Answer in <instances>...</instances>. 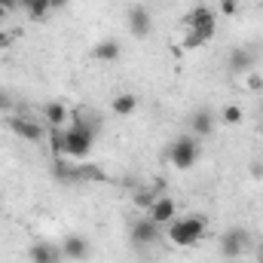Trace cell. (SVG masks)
Returning a JSON list of instances; mask_svg holds the SVG:
<instances>
[{
  "label": "cell",
  "mask_w": 263,
  "mask_h": 263,
  "mask_svg": "<svg viewBox=\"0 0 263 263\" xmlns=\"http://www.w3.org/2000/svg\"><path fill=\"white\" fill-rule=\"evenodd\" d=\"M205 230H208V220L199 217V214L175 217V220L168 223V239H172V245H178V248H193L199 239L205 236Z\"/></svg>",
  "instance_id": "obj_1"
},
{
  "label": "cell",
  "mask_w": 263,
  "mask_h": 263,
  "mask_svg": "<svg viewBox=\"0 0 263 263\" xmlns=\"http://www.w3.org/2000/svg\"><path fill=\"white\" fill-rule=\"evenodd\" d=\"M165 156H168V162H172L178 172L193 168V165L199 162V156H202V150H199V138L196 135H178V138L168 144Z\"/></svg>",
  "instance_id": "obj_2"
},
{
  "label": "cell",
  "mask_w": 263,
  "mask_h": 263,
  "mask_svg": "<svg viewBox=\"0 0 263 263\" xmlns=\"http://www.w3.org/2000/svg\"><path fill=\"white\" fill-rule=\"evenodd\" d=\"M184 25L190 28V34H196L199 40H205V43L217 34V15H214V9H208V6H193V9L187 12Z\"/></svg>",
  "instance_id": "obj_3"
},
{
  "label": "cell",
  "mask_w": 263,
  "mask_h": 263,
  "mask_svg": "<svg viewBox=\"0 0 263 263\" xmlns=\"http://www.w3.org/2000/svg\"><path fill=\"white\" fill-rule=\"evenodd\" d=\"M92 144H95V132H89L80 123H70L67 126V141H65V156L70 159H86L92 153Z\"/></svg>",
  "instance_id": "obj_4"
},
{
  "label": "cell",
  "mask_w": 263,
  "mask_h": 263,
  "mask_svg": "<svg viewBox=\"0 0 263 263\" xmlns=\"http://www.w3.org/2000/svg\"><path fill=\"white\" fill-rule=\"evenodd\" d=\"M6 126H9V132L15 135V138H22V141H43L46 138V129L34 120V117H25V114H15V117H9L6 120Z\"/></svg>",
  "instance_id": "obj_5"
},
{
  "label": "cell",
  "mask_w": 263,
  "mask_h": 263,
  "mask_svg": "<svg viewBox=\"0 0 263 263\" xmlns=\"http://www.w3.org/2000/svg\"><path fill=\"white\" fill-rule=\"evenodd\" d=\"M248 242H251V236H248L242 227H233V230H227V233L220 236V254H223L227 260H239V257L245 254Z\"/></svg>",
  "instance_id": "obj_6"
},
{
  "label": "cell",
  "mask_w": 263,
  "mask_h": 263,
  "mask_svg": "<svg viewBox=\"0 0 263 263\" xmlns=\"http://www.w3.org/2000/svg\"><path fill=\"white\" fill-rule=\"evenodd\" d=\"M89 251H92V245H89V239L80 236V233H70V236H65V242H62V257L70 260V263L89 260Z\"/></svg>",
  "instance_id": "obj_7"
},
{
  "label": "cell",
  "mask_w": 263,
  "mask_h": 263,
  "mask_svg": "<svg viewBox=\"0 0 263 263\" xmlns=\"http://www.w3.org/2000/svg\"><path fill=\"white\" fill-rule=\"evenodd\" d=\"M147 217L156 223V227H168L175 217H178V202L172 196H159L153 205H150V211H147Z\"/></svg>",
  "instance_id": "obj_8"
},
{
  "label": "cell",
  "mask_w": 263,
  "mask_h": 263,
  "mask_svg": "<svg viewBox=\"0 0 263 263\" xmlns=\"http://www.w3.org/2000/svg\"><path fill=\"white\" fill-rule=\"evenodd\" d=\"M129 236H132V245L147 248V245H153V242L159 239V227H156L150 217H141V220H135V223H132Z\"/></svg>",
  "instance_id": "obj_9"
},
{
  "label": "cell",
  "mask_w": 263,
  "mask_h": 263,
  "mask_svg": "<svg viewBox=\"0 0 263 263\" xmlns=\"http://www.w3.org/2000/svg\"><path fill=\"white\" fill-rule=\"evenodd\" d=\"M257 65V55L248 49V46H236V49H230V55H227V70L230 73H251Z\"/></svg>",
  "instance_id": "obj_10"
},
{
  "label": "cell",
  "mask_w": 263,
  "mask_h": 263,
  "mask_svg": "<svg viewBox=\"0 0 263 263\" xmlns=\"http://www.w3.org/2000/svg\"><path fill=\"white\" fill-rule=\"evenodd\" d=\"M217 126V117H214V110L211 107H196L193 114H190V132L196 135V138H208L211 132Z\"/></svg>",
  "instance_id": "obj_11"
},
{
  "label": "cell",
  "mask_w": 263,
  "mask_h": 263,
  "mask_svg": "<svg viewBox=\"0 0 263 263\" xmlns=\"http://www.w3.org/2000/svg\"><path fill=\"white\" fill-rule=\"evenodd\" d=\"M126 25H129L132 37L144 40V37L150 34V25H153V18H150L147 6H132V9H129V15H126Z\"/></svg>",
  "instance_id": "obj_12"
},
{
  "label": "cell",
  "mask_w": 263,
  "mask_h": 263,
  "mask_svg": "<svg viewBox=\"0 0 263 263\" xmlns=\"http://www.w3.org/2000/svg\"><path fill=\"white\" fill-rule=\"evenodd\" d=\"M92 59L101 62V65H114V62H120V59H123V46H120V40H114V37L98 40L95 49H92Z\"/></svg>",
  "instance_id": "obj_13"
},
{
  "label": "cell",
  "mask_w": 263,
  "mask_h": 263,
  "mask_svg": "<svg viewBox=\"0 0 263 263\" xmlns=\"http://www.w3.org/2000/svg\"><path fill=\"white\" fill-rule=\"evenodd\" d=\"M52 175L62 184H77V181H83V165H70L65 156H55L52 159Z\"/></svg>",
  "instance_id": "obj_14"
},
{
  "label": "cell",
  "mask_w": 263,
  "mask_h": 263,
  "mask_svg": "<svg viewBox=\"0 0 263 263\" xmlns=\"http://www.w3.org/2000/svg\"><path fill=\"white\" fill-rule=\"evenodd\" d=\"M28 254H31V263H65L62 248H55V245H49V242H34Z\"/></svg>",
  "instance_id": "obj_15"
},
{
  "label": "cell",
  "mask_w": 263,
  "mask_h": 263,
  "mask_svg": "<svg viewBox=\"0 0 263 263\" xmlns=\"http://www.w3.org/2000/svg\"><path fill=\"white\" fill-rule=\"evenodd\" d=\"M43 117H46L49 126H65L67 120H70V110L62 101H49V104H43Z\"/></svg>",
  "instance_id": "obj_16"
},
{
  "label": "cell",
  "mask_w": 263,
  "mask_h": 263,
  "mask_svg": "<svg viewBox=\"0 0 263 263\" xmlns=\"http://www.w3.org/2000/svg\"><path fill=\"white\" fill-rule=\"evenodd\" d=\"M110 110H114L117 117H132V114L138 110V98H135L132 92H120V95L110 101Z\"/></svg>",
  "instance_id": "obj_17"
},
{
  "label": "cell",
  "mask_w": 263,
  "mask_h": 263,
  "mask_svg": "<svg viewBox=\"0 0 263 263\" xmlns=\"http://www.w3.org/2000/svg\"><path fill=\"white\" fill-rule=\"evenodd\" d=\"M46 138H49V150H52V156H65V141H67V129L65 126H49V129H46Z\"/></svg>",
  "instance_id": "obj_18"
},
{
  "label": "cell",
  "mask_w": 263,
  "mask_h": 263,
  "mask_svg": "<svg viewBox=\"0 0 263 263\" xmlns=\"http://www.w3.org/2000/svg\"><path fill=\"white\" fill-rule=\"evenodd\" d=\"M22 9H25V12H28V18H34V22H43V18H49V15H52L49 0H31V3H25Z\"/></svg>",
  "instance_id": "obj_19"
},
{
  "label": "cell",
  "mask_w": 263,
  "mask_h": 263,
  "mask_svg": "<svg viewBox=\"0 0 263 263\" xmlns=\"http://www.w3.org/2000/svg\"><path fill=\"white\" fill-rule=\"evenodd\" d=\"M245 120V110L239 107V104H227L223 110H220V123H227V126H239Z\"/></svg>",
  "instance_id": "obj_20"
},
{
  "label": "cell",
  "mask_w": 263,
  "mask_h": 263,
  "mask_svg": "<svg viewBox=\"0 0 263 263\" xmlns=\"http://www.w3.org/2000/svg\"><path fill=\"white\" fill-rule=\"evenodd\" d=\"M132 202H135V205H138V208H144V211H150V205H153V202H156V196H153V190H150V187H147V190H138V193H135V196H132Z\"/></svg>",
  "instance_id": "obj_21"
},
{
  "label": "cell",
  "mask_w": 263,
  "mask_h": 263,
  "mask_svg": "<svg viewBox=\"0 0 263 263\" xmlns=\"http://www.w3.org/2000/svg\"><path fill=\"white\" fill-rule=\"evenodd\" d=\"M220 3V12L223 15H236L239 12V0H217Z\"/></svg>",
  "instance_id": "obj_22"
},
{
  "label": "cell",
  "mask_w": 263,
  "mask_h": 263,
  "mask_svg": "<svg viewBox=\"0 0 263 263\" xmlns=\"http://www.w3.org/2000/svg\"><path fill=\"white\" fill-rule=\"evenodd\" d=\"M248 89H251V92H263V77L260 73H254V70L248 73Z\"/></svg>",
  "instance_id": "obj_23"
},
{
  "label": "cell",
  "mask_w": 263,
  "mask_h": 263,
  "mask_svg": "<svg viewBox=\"0 0 263 263\" xmlns=\"http://www.w3.org/2000/svg\"><path fill=\"white\" fill-rule=\"evenodd\" d=\"M12 110V95L6 89H0V114H9Z\"/></svg>",
  "instance_id": "obj_24"
},
{
  "label": "cell",
  "mask_w": 263,
  "mask_h": 263,
  "mask_svg": "<svg viewBox=\"0 0 263 263\" xmlns=\"http://www.w3.org/2000/svg\"><path fill=\"white\" fill-rule=\"evenodd\" d=\"M251 175L254 178H263V162H251Z\"/></svg>",
  "instance_id": "obj_25"
},
{
  "label": "cell",
  "mask_w": 263,
  "mask_h": 263,
  "mask_svg": "<svg viewBox=\"0 0 263 263\" xmlns=\"http://www.w3.org/2000/svg\"><path fill=\"white\" fill-rule=\"evenodd\" d=\"M0 6H3V9H6V12H12V9H15V6H18V0H0Z\"/></svg>",
  "instance_id": "obj_26"
},
{
  "label": "cell",
  "mask_w": 263,
  "mask_h": 263,
  "mask_svg": "<svg viewBox=\"0 0 263 263\" xmlns=\"http://www.w3.org/2000/svg\"><path fill=\"white\" fill-rule=\"evenodd\" d=\"M49 6H52V12H59V9L67 6V0H49Z\"/></svg>",
  "instance_id": "obj_27"
},
{
  "label": "cell",
  "mask_w": 263,
  "mask_h": 263,
  "mask_svg": "<svg viewBox=\"0 0 263 263\" xmlns=\"http://www.w3.org/2000/svg\"><path fill=\"white\" fill-rule=\"evenodd\" d=\"M6 46H9V37H6V34H3V31H0V52H3V49H6Z\"/></svg>",
  "instance_id": "obj_28"
},
{
  "label": "cell",
  "mask_w": 263,
  "mask_h": 263,
  "mask_svg": "<svg viewBox=\"0 0 263 263\" xmlns=\"http://www.w3.org/2000/svg\"><path fill=\"white\" fill-rule=\"evenodd\" d=\"M257 263H263V242H260V248H257Z\"/></svg>",
  "instance_id": "obj_29"
},
{
  "label": "cell",
  "mask_w": 263,
  "mask_h": 263,
  "mask_svg": "<svg viewBox=\"0 0 263 263\" xmlns=\"http://www.w3.org/2000/svg\"><path fill=\"white\" fill-rule=\"evenodd\" d=\"M0 18H6V9H3V6H0Z\"/></svg>",
  "instance_id": "obj_30"
},
{
  "label": "cell",
  "mask_w": 263,
  "mask_h": 263,
  "mask_svg": "<svg viewBox=\"0 0 263 263\" xmlns=\"http://www.w3.org/2000/svg\"><path fill=\"white\" fill-rule=\"evenodd\" d=\"M25 3H31V0H18V6H25Z\"/></svg>",
  "instance_id": "obj_31"
}]
</instances>
